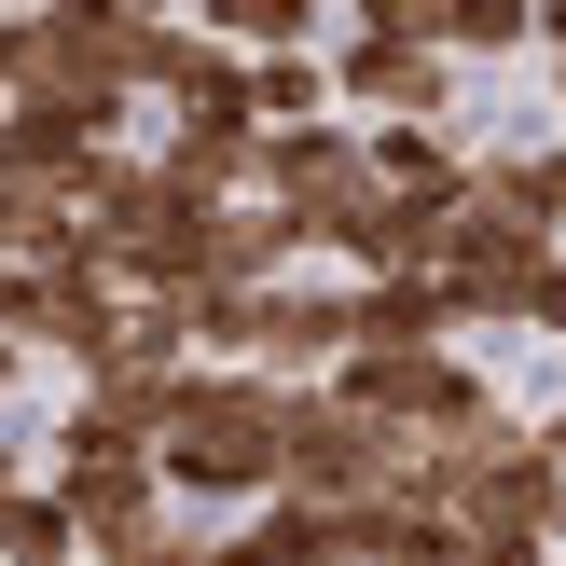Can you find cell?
<instances>
[{
    "label": "cell",
    "mask_w": 566,
    "mask_h": 566,
    "mask_svg": "<svg viewBox=\"0 0 566 566\" xmlns=\"http://www.w3.org/2000/svg\"><path fill=\"white\" fill-rule=\"evenodd\" d=\"M539 457H553V470H566V415H553V429H539Z\"/></svg>",
    "instance_id": "cell-9"
},
{
    "label": "cell",
    "mask_w": 566,
    "mask_h": 566,
    "mask_svg": "<svg viewBox=\"0 0 566 566\" xmlns=\"http://www.w3.org/2000/svg\"><path fill=\"white\" fill-rule=\"evenodd\" d=\"M153 484L166 497H221V512H263L276 497V387L263 374H166L153 401Z\"/></svg>",
    "instance_id": "cell-1"
},
{
    "label": "cell",
    "mask_w": 566,
    "mask_h": 566,
    "mask_svg": "<svg viewBox=\"0 0 566 566\" xmlns=\"http://www.w3.org/2000/svg\"><path fill=\"white\" fill-rule=\"evenodd\" d=\"M415 28H429L442 70H457V55H525V42H539V14H525V0H457V14H429V0H415Z\"/></svg>",
    "instance_id": "cell-5"
},
{
    "label": "cell",
    "mask_w": 566,
    "mask_h": 566,
    "mask_svg": "<svg viewBox=\"0 0 566 566\" xmlns=\"http://www.w3.org/2000/svg\"><path fill=\"white\" fill-rule=\"evenodd\" d=\"M553 553H566V525H553Z\"/></svg>",
    "instance_id": "cell-10"
},
{
    "label": "cell",
    "mask_w": 566,
    "mask_h": 566,
    "mask_svg": "<svg viewBox=\"0 0 566 566\" xmlns=\"http://www.w3.org/2000/svg\"><path fill=\"white\" fill-rule=\"evenodd\" d=\"M401 484V442L346 401V387H276V497L291 512H359Z\"/></svg>",
    "instance_id": "cell-2"
},
{
    "label": "cell",
    "mask_w": 566,
    "mask_h": 566,
    "mask_svg": "<svg viewBox=\"0 0 566 566\" xmlns=\"http://www.w3.org/2000/svg\"><path fill=\"white\" fill-rule=\"evenodd\" d=\"M497 166H512V193H525V208H539L553 235H566V138H525V153H497Z\"/></svg>",
    "instance_id": "cell-7"
},
{
    "label": "cell",
    "mask_w": 566,
    "mask_h": 566,
    "mask_svg": "<svg viewBox=\"0 0 566 566\" xmlns=\"http://www.w3.org/2000/svg\"><path fill=\"white\" fill-rule=\"evenodd\" d=\"M83 566H208V539H193V525H138V539H111V553H83Z\"/></svg>",
    "instance_id": "cell-8"
},
{
    "label": "cell",
    "mask_w": 566,
    "mask_h": 566,
    "mask_svg": "<svg viewBox=\"0 0 566 566\" xmlns=\"http://www.w3.org/2000/svg\"><path fill=\"white\" fill-rule=\"evenodd\" d=\"M332 111L346 125H457V70L429 55L415 0H374L359 28H332Z\"/></svg>",
    "instance_id": "cell-3"
},
{
    "label": "cell",
    "mask_w": 566,
    "mask_h": 566,
    "mask_svg": "<svg viewBox=\"0 0 566 566\" xmlns=\"http://www.w3.org/2000/svg\"><path fill=\"white\" fill-rule=\"evenodd\" d=\"M208 566H332V512H291V497H263V512H235L208 539Z\"/></svg>",
    "instance_id": "cell-4"
},
{
    "label": "cell",
    "mask_w": 566,
    "mask_h": 566,
    "mask_svg": "<svg viewBox=\"0 0 566 566\" xmlns=\"http://www.w3.org/2000/svg\"><path fill=\"white\" fill-rule=\"evenodd\" d=\"M0 566H83V525L55 512L42 484H14V497H0Z\"/></svg>",
    "instance_id": "cell-6"
}]
</instances>
